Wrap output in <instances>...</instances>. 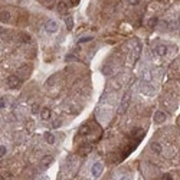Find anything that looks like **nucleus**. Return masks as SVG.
Masks as SVG:
<instances>
[{"mask_svg": "<svg viewBox=\"0 0 180 180\" xmlns=\"http://www.w3.org/2000/svg\"><path fill=\"white\" fill-rule=\"evenodd\" d=\"M7 84H9V86H10L12 89H18V88H20V85H22V79H20L19 76H16V75H10V76L7 78Z\"/></svg>", "mask_w": 180, "mask_h": 180, "instance_id": "f257e3e1", "label": "nucleus"}, {"mask_svg": "<svg viewBox=\"0 0 180 180\" xmlns=\"http://www.w3.org/2000/svg\"><path fill=\"white\" fill-rule=\"evenodd\" d=\"M102 170H104V164H102L101 161H97V163H94V164H92L91 173H92V176H94V177H98V176H101Z\"/></svg>", "mask_w": 180, "mask_h": 180, "instance_id": "f03ea898", "label": "nucleus"}, {"mask_svg": "<svg viewBox=\"0 0 180 180\" xmlns=\"http://www.w3.org/2000/svg\"><path fill=\"white\" fill-rule=\"evenodd\" d=\"M45 30H46L48 33H55V32H58V23H56L55 20H46V23H45Z\"/></svg>", "mask_w": 180, "mask_h": 180, "instance_id": "7ed1b4c3", "label": "nucleus"}, {"mask_svg": "<svg viewBox=\"0 0 180 180\" xmlns=\"http://www.w3.org/2000/svg\"><path fill=\"white\" fill-rule=\"evenodd\" d=\"M128 104H130V94H125L124 98H123V101H121V105H120L118 113H120V114H124V113L127 111V108H128Z\"/></svg>", "mask_w": 180, "mask_h": 180, "instance_id": "20e7f679", "label": "nucleus"}, {"mask_svg": "<svg viewBox=\"0 0 180 180\" xmlns=\"http://www.w3.org/2000/svg\"><path fill=\"white\" fill-rule=\"evenodd\" d=\"M12 20V13L9 10H2L0 12V22L2 23H9Z\"/></svg>", "mask_w": 180, "mask_h": 180, "instance_id": "39448f33", "label": "nucleus"}, {"mask_svg": "<svg viewBox=\"0 0 180 180\" xmlns=\"http://www.w3.org/2000/svg\"><path fill=\"white\" fill-rule=\"evenodd\" d=\"M166 118H167L166 113H163V111H156V114H154V121H156L157 124L164 123V121H166Z\"/></svg>", "mask_w": 180, "mask_h": 180, "instance_id": "423d86ee", "label": "nucleus"}, {"mask_svg": "<svg viewBox=\"0 0 180 180\" xmlns=\"http://www.w3.org/2000/svg\"><path fill=\"white\" fill-rule=\"evenodd\" d=\"M53 163V157L52 156H45V157H42V160H40V166L42 167H48V166H51Z\"/></svg>", "mask_w": 180, "mask_h": 180, "instance_id": "0eeeda50", "label": "nucleus"}, {"mask_svg": "<svg viewBox=\"0 0 180 180\" xmlns=\"http://www.w3.org/2000/svg\"><path fill=\"white\" fill-rule=\"evenodd\" d=\"M154 52H156L158 56H164L166 52H167V46H166V45H157L156 49H154Z\"/></svg>", "mask_w": 180, "mask_h": 180, "instance_id": "6e6552de", "label": "nucleus"}, {"mask_svg": "<svg viewBox=\"0 0 180 180\" xmlns=\"http://www.w3.org/2000/svg\"><path fill=\"white\" fill-rule=\"evenodd\" d=\"M40 118L45 120V121L49 120V118H51V110H49V108H42V110H40Z\"/></svg>", "mask_w": 180, "mask_h": 180, "instance_id": "1a4fd4ad", "label": "nucleus"}, {"mask_svg": "<svg viewBox=\"0 0 180 180\" xmlns=\"http://www.w3.org/2000/svg\"><path fill=\"white\" fill-rule=\"evenodd\" d=\"M150 150H151L153 153H156V154H160V153H161V144H158V143H151V144H150Z\"/></svg>", "mask_w": 180, "mask_h": 180, "instance_id": "9d476101", "label": "nucleus"}, {"mask_svg": "<svg viewBox=\"0 0 180 180\" xmlns=\"http://www.w3.org/2000/svg\"><path fill=\"white\" fill-rule=\"evenodd\" d=\"M63 19H65V23H66L68 30H71V29L73 28V19H72L71 16H68V15H65V16H63Z\"/></svg>", "mask_w": 180, "mask_h": 180, "instance_id": "9b49d317", "label": "nucleus"}, {"mask_svg": "<svg viewBox=\"0 0 180 180\" xmlns=\"http://www.w3.org/2000/svg\"><path fill=\"white\" fill-rule=\"evenodd\" d=\"M66 9H68L66 2H58V12H61V13H63V15H65Z\"/></svg>", "mask_w": 180, "mask_h": 180, "instance_id": "f8f14e48", "label": "nucleus"}, {"mask_svg": "<svg viewBox=\"0 0 180 180\" xmlns=\"http://www.w3.org/2000/svg\"><path fill=\"white\" fill-rule=\"evenodd\" d=\"M43 137H45V140H46L49 144H53V143H55V136H53L52 133H49V131H48V133H45V134H43Z\"/></svg>", "mask_w": 180, "mask_h": 180, "instance_id": "ddd939ff", "label": "nucleus"}, {"mask_svg": "<svg viewBox=\"0 0 180 180\" xmlns=\"http://www.w3.org/2000/svg\"><path fill=\"white\" fill-rule=\"evenodd\" d=\"M91 148H92V146H91V144H86V146H82V147L79 148V153H82V154H88L89 151H91Z\"/></svg>", "mask_w": 180, "mask_h": 180, "instance_id": "4468645a", "label": "nucleus"}, {"mask_svg": "<svg viewBox=\"0 0 180 180\" xmlns=\"http://www.w3.org/2000/svg\"><path fill=\"white\" fill-rule=\"evenodd\" d=\"M29 71H30V68H29V66H25V68H20V69H19V73L23 75V72H25V78H28L29 73H30Z\"/></svg>", "mask_w": 180, "mask_h": 180, "instance_id": "2eb2a0df", "label": "nucleus"}, {"mask_svg": "<svg viewBox=\"0 0 180 180\" xmlns=\"http://www.w3.org/2000/svg\"><path fill=\"white\" fill-rule=\"evenodd\" d=\"M22 40L26 42V43H29V42L32 40V38H30V35H28V33H22Z\"/></svg>", "mask_w": 180, "mask_h": 180, "instance_id": "dca6fc26", "label": "nucleus"}, {"mask_svg": "<svg viewBox=\"0 0 180 180\" xmlns=\"http://www.w3.org/2000/svg\"><path fill=\"white\" fill-rule=\"evenodd\" d=\"M91 40H92L91 36H85V38H81V39L78 40V43H85V42H91Z\"/></svg>", "mask_w": 180, "mask_h": 180, "instance_id": "f3484780", "label": "nucleus"}, {"mask_svg": "<svg viewBox=\"0 0 180 180\" xmlns=\"http://www.w3.org/2000/svg\"><path fill=\"white\" fill-rule=\"evenodd\" d=\"M6 153H7V148H6L5 146H0V158L5 157V156H6Z\"/></svg>", "mask_w": 180, "mask_h": 180, "instance_id": "a211bd4d", "label": "nucleus"}, {"mask_svg": "<svg viewBox=\"0 0 180 180\" xmlns=\"http://www.w3.org/2000/svg\"><path fill=\"white\" fill-rule=\"evenodd\" d=\"M102 72H104L105 75H110V73H111V66H110V65H105V66L102 68Z\"/></svg>", "mask_w": 180, "mask_h": 180, "instance_id": "6ab92c4d", "label": "nucleus"}, {"mask_svg": "<svg viewBox=\"0 0 180 180\" xmlns=\"http://www.w3.org/2000/svg\"><path fill=\"white\" fill-rule=\"evenodd\" d=\"M39 111H40V110H39V105H38V104L32 105V113H33V114H38Z\"/></svg>", "mask_w": 180, "mask_h": 180, "instance_id": "aec40b11", "label": "nucleus"}, {"mask_svg": "<svg viewBox=\"0 0 180 180\" xmlns=\"http://www.w3.org/2000/svg\"><path fill=\"white\" fill-rule=\"evenodd\" d=\"M161 180H173V179H171V176H170V174H164V176L161 177Z\"/></svg>", "mask_w": 180, "mask_h": 180, "instance_id": "412c9836", "label": "nucleus"}, {"mask_svg": "<svg viewBox=\"0 0 180 180\" xmlns=\"http://www.w3.org/2000/svg\"><path fill=\"white\" fill-rule=\"evenodd\" d=\"M130 5H133V6H136V5H138V2H137V0H131V2H128Z\"/></svg>", "mask_w": 180, "mask_h": 180, "instance_id": "4be33fe9", "label": "nucleus"}, {"mask_svg": "<svg viewBox=\"0 0 180 180\" xmlns=\"http://www.w3.org/2000/svg\"><path fill=\"white\" fill-rule=\"evenodd\" d=\"M59 125H61V121H55L53 123V127H59Z\"/></svg>", "mask_w": 180, "mask_h": 180, "instance_id": "5701e85b", "label": "nucleus"}, {"mask_svg": "<svg viewBox=\"0 0 180 180\" xmlns=\"http://www.w3.org/2000/svg\"><path fill=\"white\" fill-rule=\"evenodd\" d=\"M3 105H5V101H3V100H2V101H0V108H2V107H3Z\"/></svg>", "mask_w": 180, "mask_h": 180, "instance_id": "b1692460", "label": "nucleus"}]
</instances>
